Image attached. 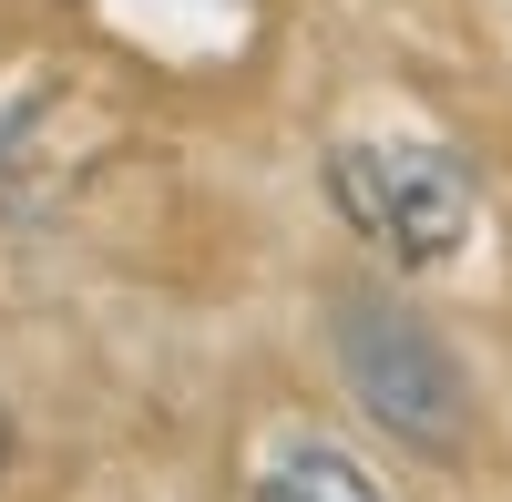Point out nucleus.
<instances>
[{
  "instance_id": "1",
  "label": "nucleus",
  "mask_w": 512,
  "mask_h": 502,
  "mask_svg": "<svg viewBox=\"0 0 512 502\" xmlns=\"http://www.w3.org/2000/svg\"><path fill=\"white\" fill-rule=\"evenodd\" d=\"M328 349H338L349 400L400 451H420V462H461L472 451V380H461V359L441 349V328L420 308H400L390 287H338L328 298Z\"/></svg>"
},
{
  "instance_id": "2",
  "label": "nucleus",
  "mask_w": 512,
  "mask_h": 502,
  "mask_svg": "<svg viewBox=\"0 0 512 502\" xmlns=\"http://www.w3.org/2000/svg\"><path fill=\"white\" fill-rule=\"evenodd\" d=\"M328 195L400 267H441L472 236V175L441 144H338L328 154Z\"/></svg>"
},
{
  "instance_id": "3",
  "label": "nucleus",
  "mask_w": 512,
  "mask_h": 502,
  "mask_svg": "<svg viewBox=\"0 0 512 502\" xmlns=\"http://www.w3.org/2000/svg\"><path fill=\"white\" fill-rule=\"evenodd\" d=\"M246 502H390V492L369 482L359 451H338V441H318V431H297V441L267 451V472H256Z\"/></svg>"
},
{
  "instance_id": "4",
  "label": "nucleus",
  "mask_w": 512,
  "mask_h": 502,
  "mask_svg": "<svg viewBox=\"0 0 512 502\" xmlns=\"http://www.w3.org/2000/svg\"><path fill=\"white\" fill-rule=\"evenodd\" d=\"M0 451H11V421H0Z\"/></svg>"
}]
</instances>
